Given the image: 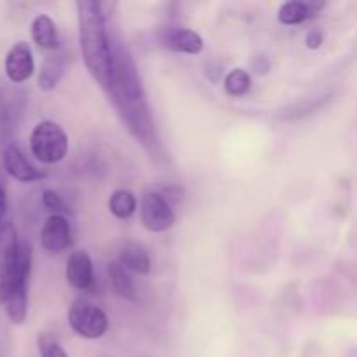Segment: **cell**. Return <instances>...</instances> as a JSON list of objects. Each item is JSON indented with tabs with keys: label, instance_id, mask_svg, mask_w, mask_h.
Returning <instances> with one entry per match:
<instances>
[{
	"label": "cell",
	"instance_id": "cell-1",
	"mask_svg": "<svg viewBox=\"0 0 357 357\" xmlns=\"http://www.w3.org/2000/svg\"><path fill=\"white\" fill-rule=\"evenodd\" d=\"M75 7L84 63L93 79L110 94L114 89V42L108 37L107 20L100 2L79 0Z\"/></svg>",
	"mask_w": 357,
	"mask_h": 357
},
{
	"label": "cell",
	"instance_id": "cell-2",
	"mask_svg": "<svg viewBox=\"0 0 357 357\" xmlns=\"http://www.w3.org/2000/svg\"><path fill=\"white\" fill-rule=\"evenodd\" d=\"M110 94L115 105L145 101V93L135 59L128 47L119 44L117 40L114 42V89Z\"/></svg>",
	"mask_w": 357,
	"mask_h": 357
},
{
	"label": "cell",
	"instance_id": "cell-3",
	"mask_svg": "<svg viewBox=\"0 0 357 357\" xmlns=\"http://www.w3.org/2000/svg\"><path fill=\"white\" fill-rule=\"evenodd\" d=\"M31 274V250L26 243H21L20 257H17L16 272L10 281L3 305L10 323L23 324L28 316V288H30Z\"/></svg>",
	"mask_w": 357,
	"mask_h": 357
},
{
	"label": "cell",
	"instance_id": "cell-4",
	"mask_svg": "<svg viewBox=\"0 0 357 357\" xmlns=\"http://www.w3.org/2000/svg\"><path fill=\"white\" fill-rule=\"evenodd\" d=\"M70 149L65 129L54 121H42L30 135V150L42 164H58L66 157Z\"/></svg>",
	"mask_w": 357,
	"mask_h": 357
},
{
	"label": "cell",
	"instance_id": "cell-5",
	"mask_svg": "<svg viewBox=\"0 0 357 357\" xmlns=\"http://www.w3.org/2000/svg\"><path fill=\"white\" fill-rule=\"evenodd\" d=\"M68 324L79 337L98 340L108 331V317L100 307L86 298L73 300L68 309Z\"/></svg>",
	"mask_w": 357,
	"mask_h": 357
},
{
	"label": "cell",
	"instance_id": "cell-6",
	"mask_svg": "<svg viewBox=\"0 0 357 357\" xmlns=\"http://www.w3.org/2000/svg\"><path fill=\"white\" fill-rule=\"evenodd\" d=\"M139 222L150 232H166L176 223V215L159 192H145L139 202Z\"/></svg>",
	"mask_w": 357,
	"mask_h": 357
},
{
	"label": "cell",
	"instance_id": "cell-7",
	"mask_svg": "<svg viewBox=\"0 0 357 357\" xmlns=\"http://www.w3.org/2000/svg\"><path fill=\"white\" fill-rule=\"evenodd\" d=\"M20 246L21 241L17 239L16 229H14L13 222H9L0 230V303H3L6 300L10 281L16 272Z\"/></svg>",
	"mask_w": 357,
	"mask_h": 357
},
{
	"label": "cell",
	"instance_id": "cell-8",
	"mask_svg": "<svg viewBox=\"0 0 357 357\" xmlns=\"http://www.w3.org/2000/svg\"><path fill=\"white\" fill-rule=\"evenodd\" d=\"M24 93L16 87H0V142H9L20 124Z\"/></svg>",
	"mask_w": 357,
	"mask_h": 357
},
{
	"label": "cell",
	"instance_id": "cell-9",
	"mask_svg": "<svg viewBox=\"0 0 357 357\" xmlns=\"http://www.w3.org/2000/svg\"><path fill=\"white\" fill-rule=\"evenodd\" d=\"M72 244V229L63 215H51L40 230V246L47 255H61Z\"/></svg>",
	"mask_w": 357,
	"mask_h": 357
},
{
	"label": "cell",
	"instance_id": "cell-10",
	"mask_svg": "<svg viewBox=\"0 0 357 357\" xmlns=\"http://www.w3.org/2000/svg\"><path fill=\"white\" fill-rule=\"evenodd\" d=\"M2 166L6 167L7 174L10 178L21 181V183H31V181L42 180L45 176L44 171L37 169L16 143H7L3 146Z\"/></svg>",
	"mask_w": 357,
	"mask_h": 357
},
{
	"label": "cell",
	"instance_id": "cell-11",
	"mask_svg": "<svg viewBox=\"0 0 357 357\" xmlns=\"http://www.w3.org/2000/svg\"><path fill=\"white\" fill-rule=\"evenodd\" d=\"M6 73L13 84H23L33 75L35 59L28 42H16L6 54Z\"/></svg>",
	"mask_w": 357,
	"mask_h": 357
},
{
	"label": "cell",
	"instance_id": "cell-12",
	"mask_svg": "<svg viewBox=\"0 0 357 357\" xmlns=\"http://www.w3.org/2000/svg\"><path fill=\"white\" fill-rule=\"evenodd\" d=\"M160 42L166 49L183 54H199L204 49V40L194 30L181 26H167L160 33Z\"/></svg>",
	"mask_w": 357,
	"mask_h": 357
},
{
	"label": "cell",
	"instance_id": "cell-13",
	"mask_svg": "<svg viewBox=\"0 0 357 357\" xmlns=\"http://www.w3.org/2000/svg\"><path fill=\"white\" fill-rule=\"evenodd\" d=\"M65 275L72 288L80 289V291L89 289L94 281L93 260H91L89 255L84 253V251H75V253L70 255L68 261H66Z\"/></svg>",
	"mask_w": 357,
	"mask_h": 357
},
{
	"label": "cell",
	"instance_id": "cell-14",
	"mask_svg": "<svg viewBox=\"0 0 357 357\" xmlns=\"http://www.w3.org/2000/svg\"><path fill=\"white\" fill-rule=\"evenodd\" d=\"M323 7V0H289L279 7L278 20L286 26H293V24L309 21L310 17L319 14Z\"/></svg>",
	"mask_w": 357,
	"mask_h": 357
},
{
	"label": "cell",
	"instance_id": "cell-15",
	"mask_svg": "<svg viewBox=\"0 0 357 357\" xmlns=\"http://www.w3.org/2000/svg\"><path fill=\"white\" fill-rule=\"evenodd\" d=\"M30 35L38 47L47 49V51L58 49V28H56L54 20H52L51 16H47V14H38V16L31 21Z\"/></svg>",
	"mask_w": 357,
	"mask_h": 357
},
{
	"label": "cell",
	"instance_id": "cell-16",
	"mask_svg": "<svg viewBox=\"0 0 357 357\" xmlns=\"http://www.w3.org/2000/svg\"><path fill=\"white\" fill-rule=\"evenodd\" d=\"M66 68V59L63 54H49L42 61L40 73H38V87L44 91H52L61 80Z\"/></svg>",
	"mask_w": 357,
	"mask_h": 357
},
{
	"label": "cell",
	"instance_id": "cell-17",
	"mask_svg": "<svg viewBox=\"0 0 357 357\" xmlns=\"http://www.w3.org/2000/svg\"><path fill=\"white\" fill-rule=\"evenodd\" d=\"M122 265H124L128 271L136 272V274L146 275L152 268L150 264V257L145 251V248L138 243H128L121 251V258H119Z\"/></svg>",
	"mask_w": 357,
	"mask_h": 357
},
{
	"label": "cell",
	"instance_id": "cell-18",
	"mask_svg": "<svg viewBox=\"0 0 357 357\" xmlns=\"http://www.w3.org/2000/svg\"><path fill=\"white\" fill-rule=\"evenodd\" d=\"M108 274H110L112 286H114L115 293H117L121 298L129 300V302H136V291L135 286H132L131 278H129L128 274V268H126L121 261L115 260L108 265Z\"/></svg>",
	"mask_w": 357,
	"mask_h": 357
},
{
	"label": "cell",
	"instance_id": "cell-19",
	"mask_svg": "<svg viewBox=\"0 0 357 357\" xmlns=\"http://www.w3.org/2000/svg\"><path fill=\"white\" fill-rule=\"evenodd\" d=\"M136 208H138V202H136L135 194L129 190H124V188L114 190L110 199H108V209H110L112 215L121 220H126L135 215Z\"/></svg>",
	"mask_w": 357,
	"mask_h": 357
},
{
	"label": "cell",
	"instance_id": "cell-20",
	"mask_svg": "<svg viewBox=\"0 0 357 357\" xmlns=\"http://www.w3.org/2000/svg\"><path fill=\"white\" fill-rule=\"evenodd\" d=\"M223 89L232 98H241L244 94H248V91L251 89L250 73L243 68H236L232 72H229L225 80H223Z\"/></svg>",
	"mask_w": 357,
	"mask_h": 357
},
{
	"label": "cell",
	"instance_id": "cell-21",
	"mask_svg": "<svg viewBox=\"0 0 357 357\" xmlns=\"http://www.w3.org/2000/svg\"><path fill=\"white\" fill-rule=\"evenodd\" d=\"M37 349L40 357H68L61 344L51 333H38Z\"/></svg>",
	"mask_w": 357,
	"mask_h": 357
},
{
	"label": "cell",
	"instance_id": "cell-22",
	"mask_svg": "<svg viewBox=\"0 0 357 357\" xmlns=\"http://www.w3.org/2000/svg\"><path fill=\"white\" fill-rule=\"evenodd\" d=\"M42 204H44L49 211H52V215H61V213L68 211L63 197L54 190H45L44 194H42Z\"/></svg>",
	"mask_w": 357,
	"mask_h": 357
},
{
	"label": "cell",
	"instance_id": "cell-23",
	"mask_svg": "<svg viewBox=\"0 0 357 357\" xmlns=\"http://www.w3.org/2000/svg\"><path fill=\"white\" fill-rule=\"evenodd\" d=\"M159 194L162 195V197L166 199L171 206H174V204H178V202L183 201V188H181L180 185H167V187H164Z\"/></svg>",
	"mask_w": 357,
	"mask_h": 357
},
{
	"label": "cell",
	"instance_id": "cell-24",
	"mask_svg": "<svg viewBox=\"0 0 357 357\" xmlns=\"http://www.w3.org/2000/svg\"><path fill=\"white\" fill-rule=\"evenodd\" d=\"M7 211H9V201H7V192L0 181V230L9 223L7 220Z\"/></svg>",
	"mask_w": 357,
	"mask_h": 357
},
{
	"label": "cell",
	"instance_id": "cell-25",
	"mask_svg": "<svg viewBox=\"0 0 357 357\" xmlns=\"http://www.w3.org/2000/svg\"><path fill=\"white\" fill-rule=\"evenodd\" d=\"M323 31L321 30H310L305 37V44L309 49H319L323 45Z\"/></svg>",
	"mask_w": 357,
	"mask_h": 357
},
{
	"label": "cell",
	"instance_id": "cell-26",
	"mask_svg": "<svg viewBox=\"0 0 357 357\" xmlns=\"http://www.w3.org/2000/svg\"><path fill=\"white\" fill-rule=\"evenodd\" d=\"M253 70H257L258 73H267L271 70V61L267 59V56H257L253 59Z\"/></svg>",
	"mask_w": 357,
	"mask_h": 357
}]
</instances>
